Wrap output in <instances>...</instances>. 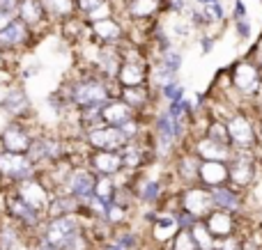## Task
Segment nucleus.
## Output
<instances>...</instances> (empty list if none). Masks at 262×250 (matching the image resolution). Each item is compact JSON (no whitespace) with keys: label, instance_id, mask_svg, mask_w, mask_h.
<instances>
[{"label":"nucleus","instance_id":"1","mask_svg":"<svg viewBox=\"0 0 262 250\" xmlns=\"http://www.w3.org/2000/svg\"><path fill=\"white\" fill-rule=\"evenodd\" d=\"M111 99V90L104 78H81L69 90V104H74L78 110H99Z\"/></svg>","mask_w":262,"mask_h":250},{"label":"nucleus","instance_id":"2","mask_svg":"<svg viewBox=\"0 0 262 250\" xmlns=\"http://www.w3.org/2000/svg\"><path fill=\"white\" fill-rule=\"evenodd\" d=\"M26 156L37 170H46L64 159V142L49 133H35Z\"/></svg>","mask_w":262,"mask_h":250},{"label":"nucleus","instance_id":"3","mask_svg":"<svg viewBox=\"0 0 262 250\" xmlns=\"http://www.w3.org/2000/svg\"><path fill=\"white\" fill-rule=\"evenodd\" d=\"M39 170L30 163L26 154H12V152L0 149V177H3V186L12 188L16 184L26 182V179L37 177Z\"/></svg>","mask_w":262,"mask_h":250},{"label":"nucleus","instance_id":"4","mask_svg":"<svg viewBox=\"0 0 262 250\" xmlns=\"http://www.w3.org/2000/svg\"><path fill=\"white\" fill-rule=\"evenodd\" d=\"M0 197H3V211L5 216H7L9 220H12L14 225H18V228H37V225H41V216L39 211H35L30 205H26V202L21 200V197L16 195V193L12 191V188H5L3 193H0Z\"/></svg>","mask_w":262,"mask_h":250},{"label":"nucleus","instance_id":"5","mask_svg":"<svg viewBox=\"0 0 262 250\" xmlns=\"http://www.w3.org/2000/svg\"><path fill=\"white\" fill-rule=\"evenodd\" d=\"M35 133L37 131H32L28 122L9 119V122L0 129V149L12 152V154H26Z\"/></svg>","mask_w":262,"mask_h":250},{"label":"nucleus","instance_id":"6","mask_svg":"<svg viewBox=\"0 0 262 250\" xmlns=\"http://www.w3.org/2000/svg\"><path fill=\"white\" fill-rule=\"evenodd\" d=\"M32 41H35V32H32L26 23L18 21L16 16L0 30V51L12 55V58L18 53V51L30 48Z\"/></svg>","mask_w":262,"mask_h":250},{"label":"nucleus","instance_id":"7","mask_svg":"<svg viewBox=\"0 0 262 250\" xmlns=\"http://www.w3.org/2000/svg\"><path fill=\"white\" fill-rule=\"evenodd\" d=\"M12 191L16 193L26 205H30L35 211H39V214H46L49 202H51V197H53V191L44 184V179L39 177V172H37V177L26 179V182L12 186Z\"/></svg>","mask_w":262,"mask_h":250},{"label":"nucleus","instance_id":"8","mask_svg":"<svg viewBox=\"0 0 262 250\" xmlns=\"http://www.w3.org/2000/svg\"><path fill=\"white\" fill-rule=\"evenodd\" d=\"M226 133L228 140L232 142V149H253L255 142H258V133H255V127L246 115L235 113L226 119Z\"/></svg>","mask_w":262,"mask_h":250},{"label":"nucleus","instance_id":"9","mask_svg":"<svg viewBox=\"0 0 262 250\" xmlns=\"http://www.w3.org/2000/svg\"><path fill=\"white\" fill-rule=\"evenodd\" d=\"M76 232H81V223L76 220L74 214L67 216H58V218H49L44 228V234H41V241L49 243L53 250H60L62 243L67 241L69 237H74Z\"/></svg>","mask_w":262,"mask_h":250},{"label":"nucleus","instance_id":"10","mask_svg":"<svg viewBox=\"0 0 262 250\" xmlns=\"http://www.w3.org/2000/svg\"><path fill=\"white\" fill-rule=\"evenodd\" d=\"M228 165V182L235 186H249L255 179V163L249 149H232L230 159L226 161Z\"/></svg>","mask_w":262,"mask_h":250},{"label":"nucleus","instance_id":"11","mask_svg":"<svg viewBox=\"0 0 262 250\" xmlns=\"http://www.w3.org/2000/svg\"><path fill=\"white\" fill-rule=\"evenodd\" d=\"M88 142L95 149H104V152H118L127 145V138L120 131L118 127H108V124H99V127L88 131Z\"/></svg>","mask_w":262,"mask_h":250},{"label":"nucleus","instance_id":"12","mask_svg":"<svg viewBox=\"0 0 262 250\" xmlns=\"http://www.w3.org/2000/svg\"><path fill=\"white\" fill-rule=\"evenodd\" d=\"M95 174L88 168H74L69 170L67 179H64V188H67V195L76 197V200H85L92 195L95 191Z\"/></svg>","mask_w":262,"mask_h":250},{"label":"nucleus","instance_id":"13","mask_svg":"<svg viewBox=\"0 0 262 250\" xmlns=\"http://www.w3.org/2000/svg\"><path fill=\"white\" fill-rule=\"evenodd\" d=\"M232 85L242 92V94H258V90L262 87V76L258 71V67L251 62H239L232 69Z\"/></svg>","mask_w":262,"mask_h":250},{"label":"nucleus","instance_id":"14","mask_svg":"<svg viewBox=\"0 0 262 250\" xmlns=\"http://www.w3.org/2000/svg\"><path fill=\"white\" fill-rule=\"evenodd\" d=\"M122 58V55H120ZM145 78H147V69H145L143 58H124L120 62V69L115 73V81L122 87H138L145 85Z\"/></svg>","mask_w":262,"mask_h":250},{"label":"nucleus","instance_id":"15","mask_svg":"<svg viewBox=\"0 0 262 250\" xmlns=\"http://www.w3.org/2000/svg\"><path fill=\"white\" fill-rule=\"evenodd\" d=\"M182 205H184V211L193 218H205V216L212 211V197H209L207 188H189V191L182 195Z\"/></svg>","mask_w":262,"mask_h":250},{"label":"nucleus","instance_id":"16","mask_svg":"<svg viewBox=\"0 0 262 250\" xmlns=\"http://www.w3.org/2000/svg\"><path fill=\"white\" fill-rule=\"evenodd\" d=\"M16 18L21 23H26L35 35L41 26L49 23L44 7H41V0H21V3H18V9H16Z\"/></svg>","mask_w":262,"mask_h":250},{"label":"nucleus","instance_id":"17","mask_svg":"<svg viewBox=\"0 0 262 250\" xmlns=\"http://www.w3.org/2000/svg\"><path fill=\"white\" fill-rule=\"evenodd\" d=\"M198 182L205 188L226 186L228 182V165L223 161H200L198 168Z\"/></svg>","mask_w":262,"mask_h":250},{"label":"nucleus","instance_id":"18","mask_svg":"<svg viewBox=\"0 0 262 250\" xmlns=\"http://www.w3.org/2000/svg\"><path fill=\"white\" fill-rule=\"evenodd\" d=\"M232 154V147L226 145V142L212 140L209 136H203L198 142H195V156L200 161H223L226 163Z\"/></svg>","mask_w":262,"mask_h":250},{"label":"nucleus","instance_id":"19","mask_svg":"<svg viewBox=\"0 0 262 250\" xmlns=\"http://www.w3.org/2000/svg\"><path fill=\"white\" fill-rule=\"evenodd\" d=\"M131 117H134V110H131L122 99H108L99 108L101 124H108V127H120V124L127 122Z\"/></svg>","mask_w":262,"mask_h":250},{"label":"nucleus","instance_id":"20","mask_svg":"<svg viewBox=\"0 0 262 250\" xmlns=\"http://www.w3.org/2000/svg\"><path fill=\"white\" fill-rule=\"evenodd\" d=\"M90 30H92V35L97 37V41H101L104 46H113V44H118V41L124 37V28L120 26V23L115 21L113 16L90 23Z\"/></svg>","mask_w":262,"mask_h":250},{"label":"nucleus","instance_id":"21","mask_svg":"<svg viewBox=\"0 0 262 250\" xmlns=\"http://www.w3.org/2000/svg\"><path fill=\"white\" fill-rule=\"evenodd\" d=\"M205 228L209 230V234H212L214 239H230L232 234V228H235V220H232V216L228 214V211H209L207 216H205Z\"/></svg>","mask_w":262,"mask_h":250},{"label":"nucleus","instance_id":"22","mask_svg":"<svg viewBox=\"0 0 262 250\" xmlns=\"http://www.w3.org/2000/svg\"><path fill=\"white\" fill-rule=\"evenodd\" d=\"M90 165L95 172L106 174V177H113V174H118L122 170V161H120L118 152H104V149H97L90 156Z\"/></svg>","mask_w":262,"mask_h":250},{"label":"nucleus","instance_id":"23","mask_svg":"<svg viewBox=\"0 0 262 250\" xmlns=\"http://www.w3.org/2000/svg\"><path fill=\"white\" fill-rule=\"evenodd\" d=\"M41 7L49 21H67L76 14V0H41Z\"/></svg>","mask_w":262,"mask_h":250},{"label":"nucleus","instance_id":"24","mask_svg":"<svg viewBox=\"0 0 262 250\" xmlns=\"http://www.w3.org/2000/svg\"><path fill=\"white\" fill-rule=\"evenodd\" d=\"M209 191V197H212V205L221 211H237L239 209V197H237L235 191H230L228 186H214V188H207Z\"/></svg>","mask_w":262,"mask_h":250},{"label":"nucleus","instance_id":"25","mask_svg":"<svg viewBox=\"0 0 262 250\" xmlns=\"http://www.w3.org/2000/svg\"><path fill=\"white\" fill-rule=\"evenodd\" d=\"M152 232H154V239L168 241V239H172L180 232V218H177V216H159Z\"/></svg>","mask_w":262,"mask_h":250},{"label":"nucleus","instance_id":"26","mask_svg":"<svg viewBox=\"0 0 262 250\" xmlns=\"http://www.w3.org/2000/svg\"><path fill=\"white\" fill-rule=\"evenodd\" d=\"M120 99L124 101V104L129 106L131 110H140V108H145L147 106V101H149V92H147V87L145 85H138V87H122V96Z\"/></svg>","mask_w":262,"mask_h":250},{"label":"nucleus","instance_id":"27","mask_svg":"<svg viewBox=\"0 0 262 250\" xmlns=\"http://www.w3.org/2000/svg\"><path fill=\"white\" fill-rule=\"evenodd\" d=\"M161 0H129L127 12L131 18H149L154 12H159Z\"/></svg>","mask_w":262,"mask_h":250},{"label":"nucleus","instance_id":"28","mask_svg":"<svg viewBox=\"0 0 262 250\" xmlns=\"http://www.w3.org/2000/svg\"><path fill=\"white\" fill-rule=\"evenodd\" d=\"M198 168H200V159L193 152L182 156L180 163H177V172H180V177L184 179V182H195V179H198Z\"/></svg>","mask_w":262,"mask_h":250},{"label":"nucleus","instance_id":"29","mask_svg":"<svg viewBox=\"0 0 262 250\" xmlns=\"http://www.w3.org/2000/svg\"><path fill=\"white\" fill-rule=\"evenodd\" d=\"M189 232H191V237H193V241H195V248H200V250H212L214 237L209 234V230L205 228L203 220H195V223L189 228Z\"/></svg>","mask_w":262,"mask_h":250},{"label":"nucleus","instance_id":"30","mask_svg":"<svg viewBox=\"0 0 262 250\" xmlns=\"http://www.w3.org/2000/svg\"><path fill=\"white\" fill-rule=\"evenodd\" d=\"M113 193H115V184H113V179L106 177V174H99V177L95 179V191H92V195L99 197V200L111 202V200H113Z\"/></svg>","mask_w":262,"mask_h":250},{"label":"nucleus","instance_id":"31","mask_svg":"<svg viewBox=\"0 0 262 250\" xmlns=\"http://www.w3.org/2000/svg\"><path fill=\"white\" fill-rule=\"evenodd\" d=\"M172 250H195V241L191 237L189 230H182L175 234V243H172Z\"/></svg>","mask_w":262,"mask_h":250},{"label":"nucleus","instance_id":"32","mask_svg":"<svg viewBox=\"0 0 262 250\" xmlns=\"http://www.w3.org/2000/svg\"><path fill=\"white\" fill-rule=\"evenodd\" d=\"M113 16V5H111V0L108 3H104L101 7H97L95 12H90V14H85V21L88 23H95V21H101V18H111Z\"/></svg>","mask_w":262,"mask_h":250},{"label":"nucleus","instance_id":"33","mask_svg":"<svg viewBox=\"0 0 262 250\" xmlns=\"http://www.w3.org/2000/svg\"><path fill=\"white\" fill-rule=\"evenodd\" d=\"M159 193H161V184H159V182H145L143 188H140V197H143L145 202L157 200Z\"/></svg>","mask_w":262,"mask_h":250},{"label":"nucleus","instance_id":"34","mask_svg":"<svg viewBox=\"0 0 262 250\" xmlns=\"http://www.w3.org/2000/svg\"><path fill=\"white\" fill-rule=\"evenodd\" d=\"M184 87L180 85V83H170V85L163 87V96L168 99V104H175V101H182V96H184Z\"/></svg>","mask_w":262,"mask_h":250},{"label":"nucleus","instance_id":"35","mask_svg":"<svg viewBox=\"0 0 262 250\" xmlns=\"http://www.w3.org/2000/svg\"><path fill=\"white\" fill-rule=\"evenodd\" d=\"M104 3H108V0H76V9L81 14H90V12H95L97 7H101Z\"/></svg>","mask_w":262,"mask_h":250},{"label":"nucleus","instance_id":"36","mask_svg":"<svg viewBox=\"0 0 262 250\" xmlns=\"http://www.w3.org/2000/svg\"><path fill=\"white\" fill-rule=\"evenodd\" d=\"M21 0H0V12L9 14V16H16V9Z\"/></svg>","mask_w":262,"mask_h":250},{"label":"nucleus","instance_id":"37","mask_svg":"<svg viewBox=\"0 0 262 250\" xmlns=\"http://www.w3.org/2000/svg\"><path fill=\"white\" fill-rule=\"evenodd\" d=\"M12 18H14V16H9V14H3V12H0V30H3V28L7 26V23L12 21Z\"/></svg>","mask_w":262,"mask_h":250},{"label":"nucleus","instance_id":"38","mask_svg":"<svg viewBox=\"0 0 262 250\" xmlns=\"http://www.w3.org/2000/svg\"><path fill=\"white\" fill-rule=\"evenodd\" d=\"M7 122H9V119H7V115H5L3 110H0V129H3V127H5V124H7Z\"/></svg>","mask_w":262,"mask_h":250},{"label":"nucleus","instance_id":"39","mask_svg":"<svg viewBox=\"0 0 262 250\" xmlns=\"http://www.w3.org/2000/svg\"><path fill=\"white\" fill-rule=\"evenodd\" d=\"M5 191V186H3V177H0V193H3Z\"/></svg>","mask_w":262,"mask_h":250},{"label":"nucleus","instance_id":"40","mask_svg":"<svg viewBox=\"0 0 262 250\" xmlns=\"http://www.w3.org/2000/svg\"><path fill=\"white\" fill-rule=\"evenodd\" d=\"M260 64H262V53H260Z\"/></svg>","mask_w":262,"mask_h":250},{"label":"nucleus","instance_id":"41","mask_svg":"<svg viewBox=\"0 0 262 250\" xmlns=\"http://www.w3.org/2000/svg\"><path fill=\"white\" fill-rule=\"evenodd\" d=\"M0 53H3V51H0Z\"/></svg>","mask_w":262,"mask_h":250}]
</instances>
